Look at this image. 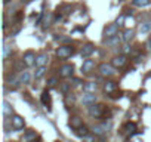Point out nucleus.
Returning <instances> with one entry per match:
<instances>
[{"label": "nucleus", "instance_id": "9", "mask_svg": "<svg viewBox=\"0 0 151 142\" xmlns=\"http://www.w3.org/2000/svg\"><path fill=\"white\" fill-rule=\"evenodd\" d=\"M126 62H127V58H126V55H124V53H123V55H117V56H114V58L111 59V64H113L116 68L123 67Z\"/></svg>", "mask_w": 151, "mask_h": 142}, {"label": "nucleus", "instance_id": "16", "mask_svg": "<svg viewBox=\"0 0 151 142\" xmlns=\"http://www.w3.org/2000/svg\"><path fill=\"white\" fill-rule=\"evenodd\" d=\"M122 37H123V42H124V43H130V42L133 40V37H135V33H133L132 28H127V30L123 33Z\"/></svg>", "mask_w": 151, "mask_h": 142}, {"label": "nucleus", "instance_id": "30", "mask_svg": "<svg viewBox=\"0 0 151 142\" xmlns=\"http://www.w3.org/2000/svg\"><path fill=\"white\" fill-rule=\"evenodd\" d=\"M56 85H58V79H56V77H52V79L47 80V86H49V87H55Z\"/></svg>", "mask_w": 151, "mask_h": 142}, {"label": "nucleus", "instance_id": "4", "mask_svg": "<svg viewBox=\"0 0 151 142\" xmlns=\"http://www.w3.org/2000/svg\"><path fill=\"white\" fill-rule=\"evenodd\" d=\"M11 123H12V127L15 129V130H22L24 129V126H25V121H24V118L21 117V115H17V114H14V115H11Z\"/></svg>", "mask_w": 151, "mask_h": 142}, {"label": "nucleus", "instance_id": "15", "mask_svg": "<svg viewBox=\"0 0 151 142\" xmlns=\"http://www.w3.org/2000/svg\"><path fill=\"white\" fill-rule=\"evenodd\" d=\"M40 99H42V104L46 107V108H50V104H52V99H50V93L47 92V90H45L43 93H42V96H40Z\"/></svg>", "mask_w": 151, "mask_h": 142}, {"label": "nucleus", "instance_id": "17", "mask_svg": "<svg viewBox=\"0 0 151 142\" xmlns=\"http://www.w3.org/2000/svg\"><path fill=\"white\" fill-rule=\"evenodd\" d=\"M47 59H49V56H47L46 53H40V55H37V58H36V67H40V65H46Z\"/></svg>", "mask_w": 151, "mask_h": 142}, {"label": "nucleus", "instance_id": "18", "mask_svg": "<svg viewBox=\"0 0 151 142\" xmlns=\"http://www.w3.org/2000/svg\"><path fill=\"white\" fill-rule=\"evenodd\" d=\"M19 80H21L22 85H30V82H31V76H30L28 71H22V73L19 74Z\"/></svg>", "mask_w": 151, "mask_h": 142}, {"label": "nucleus", "instance_id": "3", "mask_svg": "<svg viewBox=\"0 0 151 142\" xmlns=\"http://www.w3.org/2000/svg\"><path fill=\"white\" fill-rule=\"evenodd\" d=\"M89 115L93 118H101L104 115V105L102 104H93L89 107Z\"/></svg>", "mask_w": 151, "mask_h": 142}, {"label": "nucleus", "instance_id": "21", "mask_svg": "<svg viewBox=\"0 0 151 142\" xmlns=\"http://www.w3.org/2000/svg\"><path fill=\"white\" fill-rule=\"evenodd\" d=\"M83 123H82V120H80V117H73L71 120H70V126L76 130V129H79L80 126H82Z\"/></svg>", "mask_w": 151, "mask_h": 142}, {"label": "nucleus", "instance_id": "11", "mask_svg": "<svg viewBox=\"0 0 151 142\" xmlns=\"http://www.w3.org/2000/svg\"><path fill=\"white\" fill-rule=\"evenodd\" d=\"M93 67H95V61L93 59H85V62L82 65V73H85V74L91 73Z\"/></svg>", "mask_w": 151, "mask_h": 142}, {"label": "nucleus", "instance_id": "34", "mask_svg": "<svg viewBox=\"0 0 151 142\" xmlns=\"http://www.w3.org/2000/svg\"><path fill=\"white\" fill-rule=\"evenodd\" d=\"M141 61H142V56H139V55H138V56H136V58L133 59V62H135V64H139Z\"/></svg>", "mask_w": 151, "mask_h": 142}, {"label": "nucleus", "instance_id": "7", "mask_svg": "<svg viewBox=\"0 0 151 142\" xmlns=\"http://www.w3.org/2000/svg\"><path fill=\"white\" fill-rule=\"evenodd\" d=\"M96 101H98V98H96L95 93H86V95H83V98H82V104L86 105V107H91V105L96 104Z\"/></svg>", "mask_w": 151, "mask_h": 142}, {"label": "nucleus", "instance_id": "6", "mask_svg": "<svg viewBox=\"0 0 151 142\" xmlns=\"http://www.w3.org/2000/svg\"><path fill=\"white\" fill-rule=\"evenodd\" d=\"M36 55H34V52H31V50H28V52H25L24 53V56H22V62L27 65V67H33V65H36Z\"/></svg>", "mask_w": 151, "mask_h": 142}, {"label": "nucleus", "instance_id": "14", "mask_svg": "<svg viewBox=\"0 0 151 142\" xmlns=\"http://www.w3.org/2000/svg\"><path fill=\"white\" fill-rule=\"evenodd\" d=\"M122 40H123V37H119V36L116 34V36H113V37L105 39V44H107V46H119Z\"/></svg>", "mask_w": 151, "mask_h": 142}, {"label": "nucleus", "instance_id": "5", "mask_svg": "<svg viewBox=\"0 0 151 142\" xmlns=\"http://www.w3.org/2000/svg\"><path fill=\"white\" fill-rule=\"evenodd\" d=\"M73 73H74V65H73V64H65V65H62V67L59 68V76L64 77V79L71 77Z\"/></svg>", "mask_w": 151, "mask_h": 142}, {"label": "nucleus", "instance_id": "19", "mask_svg": "<svg viewBox=\"0 0 151 142\" xmlns=\"http://www.w3.org/2000/svg\"><path fill=\"white\" fill-rule=\"evenodd\" d=\"M45 73H46V67H45V65L36 67V73H34V79H36V80L42 79V77L45 76Z\"/></svg>", "mask_w": 151, "mask_h": 142}, {"label": "nucleus", "instance_id": "25", "mask_svg": "<svg viewBox=\"0 0 151 142\" xmlns=\"http://www.w3.org/2000/svg\"><path fill=\"white\" fill-rule=\"evenodd\" d=\"M37 136H36V132L34 130H27V133L22 136V141L24 142H28V141H33V139H36Z\"/></svg>", "mask_w": 151, "mask_h": 142}, {"label": "nucleus", "instance_id": "2", "mask_svg": "<svg viewBox=\"0 0 151 142\" xmlns=\"http://www.w3.org/2000/svg\"><path fill=\"white\" fill-rule=\"evenodd\" d=\"M74 53V47L73 46H59V49L56 50V56L59 58V59H67V58H70L71 55Z\"/></svg>", "mask_w": 151, "mask_h": 142}, {"label": "nucleus", "instance_id": "26", "mask_svg": "<svg viewBox=\"0 0 151 142\" xmlns=\"http://www.w3.org/2000/svg\"><path fill=\"white\" fill-rule=\"evenodd\" d=\"M104 90L108 92V93L114 92V90H116V82H107V83L104 85Z\"/></svg>", "mask_w": 151, "mask_h": 142}, {"label": "nucleus", "instance_id": "36", "mask_svg": "<svg viewBox=\"0 0 151 142\" xmlns=\"http://www.w3.org/2000/svg\"><path fill=\"white\" fill-rule=\"evenodd\" d=\"M61 19H62V15H56V16H55V21H53V22L56 24V22H59Z\"/></svg>", "mask_w": 151, "mask_h": 142}, {"label": "nucleus", "instance_id": "27", "mask_svg": "<svg viewBox=\"0 0 151 142\" xmlns=\"http://www.w3.org/2000/svg\"><path fill=\"white\" fill-rule=\"evenodd\" d=\"M76 130H77V135H79L80 138H85L86 135H89V130H88V127H86L85 124H82L79 129H76Z\"/></svg>", "mask_w": 151, "mask_h": 142}, {"label": "nucleus", "instance_id": "13", "mask_svg": "<svg viewBox=\"0 0 151 142\" xmlns=\"http://www.w3.org/2000/svg\"><path fill=\"white\" fill-rule=\"evenodd\" d=\"M107 127L104 126V123L102 124H96V126H93L92 127V132H93V135H96V136H104L105 133H107Z\"/></svg>", "mask_w": 151, "mask_h": 142}, {"label": "nucleus", "instance_id": "10", "mask_svg": "<svg viewBox=\"0 0 151 142\" xmlns=\"http://www.w3.org/2000/svg\"><path fill=\"white\" fill-rule=\"evenodd\" d=\"M93 50H95L93 44H92V43H86V44L82 47V50H80V55H82V58H89V56L93 53Z\"/></svg>", "mask_w": 151, "mask_h": 142}, {"label": "nucleus", "instance_id": "12", "mask_svg": "<svg viewBox=\"0 0 151 142\" xmlns=\"http://www.w3.org/2000/svg\"><path fill=\"white\" fill-rule=\"evenodd\" d=\"M98 90V85L95 82H88L83 85V92L85 93H95Z\"/></svg>", "mask_w": 151, "mask_h": 142}, {"label": "nucleus", "instance_id": "31", "mask_svg": "<svg viewBox=\"0 0 151 142\" xmlns=\"http://www.w3.org/2000/svg\"><path fill=\"white\" fill-rule=\"evenodd\" d=\"M122 50H123V53H124V55H129V53L132 52V47H130V44H129V43H126V44L123 46V49H122Z\"/></svg>", "mask_w": 151, "mask_h": 142}, {"label": "nucleus", "instance_id": "33", "mask_svg": "<svg viewBox=\"0 0 151 142\" xmlns=\"http://www.w3.org/2000/svg\"><path fill=\"white\" fill-rule=\"evenodd\" d=\"M96 136V135H95ZM95 136H91V135H86L83 139H86V141H95Z\"/></svg>", "mask_w": 151, "mask_h": 142}, {"label": "nucleus", "instance_id": "23", "mask_svg": "<svg viewBox=\"0 0 151 142\" xmlns=\"http://www.w3.org/2000/svg\"><path fill=\"white\" fill-rule=\"evenodd\" d=\"M12 113H14V108H12V105H11L9 102L3 101V114H5V115H14Z\"/></svg>", "mask_w": 151, "mask_h": 142}, {"label": "nucleus", "instance_id": "1", "mask_svg": "<svg viewBox=\"0 0 151 142\" xmlns=\"http://www.w3.org/2000/svg\"><path fill=\"white\" fill-rule=\"evenodd\" d=\"M116 67L111 64H99V67H98V71H99V74L102 76V77H113L114 74H116V70H114Z\"/></svg>", "mask_w": 151, "mask_h": 142}, {"label": "nucleus", "instance_id": "29", "mask_svg": "<svg viewBox=\"0 0 151 142\" xmlns=\"http://www.w3.org/2000/svg\"><path fill=\"white\" fill-rule=\"evenodd\" d=\"M11 53H12L11 47H9L8 44H5V46H3V59H8V58L11 56Z\"/></svg>", "mask_w": 151, "mask_h": 142}, {"label": "nucleus", "instance_id": "22", "mask_svg": "<svg viewBox=\"0 0 151 142\" xmlns=\"http://www.w3.org/2000/svg\"><path fill=\"white\" fill-rule=\"evenodd\" d=\"M151 3V0H132V5L136 8H145Z\"/></svg>", "mask_w": 151, "mask_h": 142}, {"label": "nucleus", "instance_id": "8", "mask_svg": "<svg viewBox=\"0 0 151 142\" xmlns=\"http://www.w3.org/2000/svg\"><path fill=\"white\" fill-rule=\"evenodd\" d=\"M119 28H120V27H119L117 24H111V25L105 27V30H104V36H105V39L116 36V34L119 33Z\"/></svg>", "mask_w": 151, "mask_h": 142}, {"label": "nucleus", "instance_id": "35", "mask_svg": "<svg viewBox=\"0 0 151 142\" xmlns=\"http://www.w3.org/2000/svg\"><path fill=\"white\" fill-rule=\"evenodd\" d=\"M61 89H62V92H64V93H67V92H68V89H70V86H68V85H64Z\"/></svg>", "mask_w": 151, "mask_h": 142}, {"label": "nucleus", "instance_id": "28", "mask_svg": "<svg viewBox=\"0 0 151 142\" xmlns=\"http://www.w3.org/2000/svg\"><path fill=\"white\" fill-rule=\"evenodd\" d=\"M124 22H126V14H122V15L116 19V24H117L119 27H122V25H124Z\"/></svg>", "mask_w": 151, "mask_h": 142}, {"label": "nucleus", "instance_id": "20", "mask_svg": "<svg viewBox=\"0 0 151 142\" xmlns=\"http://www.w3.org/2000/svg\"><path fill=\"white\" fill-rule=\"evenodd\" d=\"M124 130L129 133V138H132L135 133H138V132H136V124H135V123H127V124L124 126Z\"/></svg>", "mask_w": 151, "mask_h": 142}, {"label": "nucleus", "instance_id": "24", "mask_svg": "<svg viewBox=\"0 0 151 142\" xmlns=\"http://www.w3.org/2000/svg\"><path fill=\"white\" fill-rule=\"evenodd\" d=\"M151 31V21H147V22H144L141 27H139V33L141 34H147V33H150Z\"/></svg>", "mask_w": 151, "mask_h": 142}, {"label": "nucleus", "instance_id": "37", "mask_svg": "<svg viewBox=\"0 0 151 142\" xmlns=\"http://www.w3.org/2000/svg\"><path fill=\"white\" fill-rule=\"evenodd\" d=\"M9 2H11V0H3V3H5V5H8Z\"/></svg>", "mask_w": 151, "mask_h": 142}, {"label": "nucleus", "instance_id": "32", "mask_svg": "<svg viewBox=\"0 0 151 142\" xmlns=\"http://www.w3.org/2000/svg\"><path fill=\"white\" fill-rule=\"evenodd\" d=\"M49 21H50V15H47V16L45 18V28L49 25Z\"/></svg>", "mask_w": 151, "mask_h": 142}]
</instances>
